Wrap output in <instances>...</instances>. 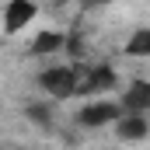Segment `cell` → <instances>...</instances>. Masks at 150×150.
<instances>
[{
	"label": "cell",
	"instance_id": "obj_1",
	"mask_svg": "<svg viewBox=\"0 0 150 150\" xmlns=\"http://www.w3.org/2000/svg\"><path fill=\"white\" fill-rule=\"evenodd\" d=\"M38 84L49 94H56V98H70V94L80 91V74L70 70V67H56V70H45V74L38 77Z\"/></svg>",
	"mask_w": 150,
	"mask_h": 150
},
{
	"label": "cell",
	"instance_id": "obj_2",
	"mask_svg": "<svg viewBox=\"0 0 150 150\" xmlns=\"http://www.w3.org/2000/svg\"><path fill=\"white\" fill-rule=\"evenodd\" d=\"M32 18H35V4H32V0H11L7 11H4V28H7V32H18V28H25Z\"/></svg>",
	"mask_w": 150,
	"mask_h": 150
},
{
	"label": "cell",
	"instance_id": "obj_3",
	"mask_svg": "<svg viewBox=\"0 0 150 150\" xmlns=\"http://www.w3.org/2000/svg\"><path fill=\"white\" fill-rule=\"evenodd\" d=\"M84 126H105V122H119V105L112 101H98V105H84L77 115Z\"/></svg>",
	"mask_w": 150,
	"mask_h": 150
},
{
	"label": "cell",
	"instance_id": "obj_4",
	"mask_svg": "<svg viewBox=\"0 0 150 150\" xmlns=\"http://www.w3.org/2000/svg\"><path fill=\"white\" fill-rule=\"evenodd\" d=\"M122 105H126L133 115L150 112V84H147V80H136V84H129V91H126Z\"/></svg>",
	"mask_w": 150,
	"mask_h": 150
},
{
	"label": "cell",
	"instance_id": "obj_5",
	"mask_svg": "<svg viewBox=\"0 0 150 150\" xmlns=\"http://www.w3.org/2000/svg\"><path fill=\"white\" fill-rule=\"evenodd\" d=\"M115 84V74L108 70V67H91L87 74L80 77V91L84 94H94V91H108Z\"/></svg>",
	"mask_w": 150,
	"mask_h": 150
},
{
	"label": "cell",
	"instance_id": "obj_6",
	"mask_svg": "<svg viewBox=\"0 0 150 150\" xmlns=\"http://www.w3.org/2000/svg\"><path fill=\"white\" fill-rule=\"evenodd\" d=\"M119 136H122V140H143V136H147L143 115H126V119H119Z\"/></svg>",
	"mask_w": 150,
	"mask_h": 150
},
{
	"label": "cell",
	"instance_id": "obj_7",
	"mask_svg": "<svg viewBox=\"0 0 150 150\" xmlns=\"http://www.w3.org/2000/svg\"><path fill=\"white\" fill-rule=\"evenodd\" d=\"M56 49H63V35H59V32H42V35L32 42V52H35V56H49V52H56Z\"/></svg>",
	"mask_w": 150,
	"mask_h": 150
},
{
	"label": "cell",
	"instance_id": "obj_8",
	"mask_svg": "<svg viewBox=\"0 0 150 150\" xmlns=\"http://www.w3.org/2000/svg\"><path fill=\"white\" fill-rule=\"evenodd\" d=\"M126 52L129 56H150V28H140L136 35L126 42Z\"/></svg>",
	"mask_w": 150,
	"mask_h": 150
},
{
	"label": "cell",
	"instance_id": "obj_9",
	"mask_svg": "<svg viewBox=\"0 0 150 150\" xmlns=\"http://www.w3.org/2000/svg\"><path fill=\"white\" fill-rule=\"evenodd\" d=\"M28 115H32V119H38V122H49V108H42V105H32V108H28Z\"/></svg>",
	"mask_w": 150,
	"mask_h": 150
},
{
	"label": "cell",
	"instance_id": "obj_10",
	"mask_svg": "<svg viewBox=\"0 0 150 150\" xmlns=\"http://www.w3.org/2000/svg\"><path fill=\"white\" fill-rule=\"evenodd\" d=\"M80 4H108V0H80Z\"/></svg>",
	"mask_w": 150,
	"mask_h": 150
}]
</instances>
